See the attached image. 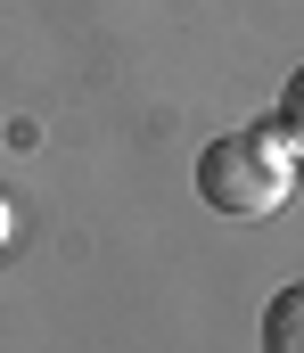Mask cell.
<instances>
[{"instance_id": "obj_1", "label": "cell", "mask_w": 304, "mask_h": 353, "mask_svg": "<svg viewBox=\"0 0 304 353\" xmlns=\"http://www.w3.org/2000/svg\"><path fill=\"white\" fill-rule=\"evenodd\" d=\"M288 189H296V148L280 140V123H247V132L205 140L198 197L214 205V214H230V222H263V214L288 205Z\"/></svg>"}, {"instance_id": "obj_2", "label": "cell", "mask_w": 304, "mask_h": 353, "mask_svg": "<svg viewBox=\"0 0 304 353\" xmlns=\"http://www.w3.org/2000/svg\"><path fill=\"white\" fill-rule=\"evenodd\" d=\"M263 353H304V279H288L263 304Z\"/></svg>"}, {"instance_id": "obj_3", "label": "cell", "mask_w": 304, "mask_h": 353, "mask_svg": "<svg viewBox=\"0 0 304 353\" xmlns=\"http://www.w3.org/2000/svg\"><path fill=\"white\" fill-rule=\"evenodd\" d=\"M272 123H280V140L296 148V165H304V66L288 74V90H280V115H272Z\"/></svg>"}, {"instance_id": "obj_4", "label": "cell", "mask_w": 304, "mask_h": 353, "mask_svg": "<svg viewBox=\"0 0 304 353\" xmlns=\"http://www.w3.org/2000/svg\"><path fill=\"white\" fill-rule=\"evenodd\" d=\"M8 239H17V214H8V197H0V247H8Z\"/></svg>"}]
</instances>
